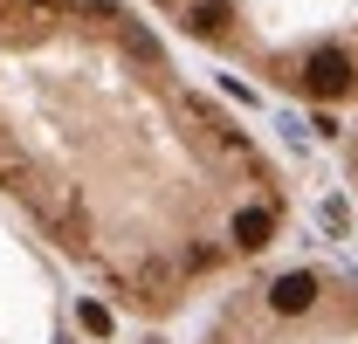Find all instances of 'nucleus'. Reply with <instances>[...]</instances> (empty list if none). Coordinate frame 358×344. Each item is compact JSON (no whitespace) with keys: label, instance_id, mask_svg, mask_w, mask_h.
Wrapping results in <instances>:
<instances>
[{"label":"nucleus","instance_id":"f257e3e1","mask_svg":"<svg viewBox=\"0 0 358 344\" xmlns=\"http://www.w3.org/2000/svg\"><path fill=\"white\" fill-rule=\"evenodd\" d=\"M317 296H324V275L317 268H282L268 282V317H303Z\"/></svg>","mask_w":358,"mask_h":344},{"label":"nucleus","instance_id":"f03ea898","mask_svg":"<svg viewBox=\"0 0 358 344\" xmlns=\"http://www.w3.org/2000/svg\"><path fill=\"white\" fill-rule=\"evenodd\" d=\"M268 241H275V207H262V200L234 207V248L255 255V248H268Z\"/></svg>","mask_w":358,"mask_h":344},{"label":"nucleus","instance_id":"7ed1b4c3","mask_svg":"<svg viewBox=\"0 0 358 344\" xmlns=\"http://www.w3.org/2000/svg\"><path fill=\"white\" fill-rule=\"evenodd\" d=\"M83 331H90V338H103V331H110V310H103V303H83Z\"/></svg>","mask_w":358,"mask_h":344}]
</instances>
